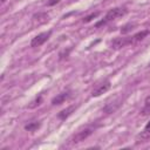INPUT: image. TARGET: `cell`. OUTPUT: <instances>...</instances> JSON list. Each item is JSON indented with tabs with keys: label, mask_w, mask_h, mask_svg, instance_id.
<instances>
[{
	"label": "cell",
	"mask_w": 150,
	"mask_h": 150,
	"mask_svg": "<svg viewBox=\"0 0 150 150\" xmlns=\"http://www.w3.org/2000/svg\"><path fill=\"white\" fill-rule=\"evenodd\" d=\"M125 13H127V11H125L124 8H121V7H116V8L109 9L108 13L105 14L104 19H102L101 21L96 22V23H95V27L98 28V27H101V26H104V25H107L108 22H110V21H112V20H115V19H117V18H120V16H123Z\"/></svg>",
	"instance_id": "obj_1"
},
{
	"label": "cell",
	"mask_w": 150,
	"mask_h": 150,
	"mask_svg": "<svg viewBox=\"0 0 150 150\" xmlns=\"http://www.w3.org/2000/svg\"><path fill=\"white\" fill-rule=\"evenodd\" d=\"M52 35V30H48V32H43V33H40L38 34L36 36H34L30 41V47H40L41 45H43L48 39L49 36Z\"/></svg>",
	"instance_id": "obj_2"
},
{
	"label": "cell",
	"mask_w": 150,
	"mask_h": 150,
	"mask_svg": "<svg viewBox=\"0 0 150 150\" xmlns=\"http://www.w3.org/2000/svg\"><path fill=\"white\" fill-rule=\"evenodd\" d=\"M93 132H94V129L90 128V127L84 128V129L77 131V132L74 135V137H73V143H80V142L84 141V139L88 138Z\"/></svg>",
	"instance_id": "obj_3"
},
{
	"label": "cell",
	"mask_w": 150,
	"mask_h": 150,
	"mask_svg": "<svg viewBox=\"0 0 150 150\" xmlns=\"http://www.w3.org/2000/svg\"><path fill=\"white\" fill-rule=\"evenodd\" d=\"M110 45H111V48L114 49H121L128 45H131V36L130 38H115Z\"/></svg>",
	"instance_id": "obj_4"
},
{
	"label": "cell",
	"mask_w": 150,
	"mask_h": 150,
	"mask_svg": "<svg viewBox=\"0 0 150 150\" xmlns=\"http://www.w3.org/2000/svg\"><path fill=\"white\" fill-rule=\"evenodd\" d=\"M109 89H110V81H109V80H105L104 82H102L101 84H98V86L93 90L91 96H93V97H98V96H101L102 94L107 93Z\"/></svg>",
	"instance_id": "obj_5"
},
{
	"label": "cell",
	"mask_w": 150,
	"mask_h": 150,
	"mask_svg": "<svg viewBox=\"0 0 150 150\" xmlns=\"http://www.w3.org/2000/svg\"><path fill=\"white\" fill-rule=\"evenodd\" d=\"M75 109H76V105H70V107H68V108L61 110V111L57 114V117H59L60 120H66V118H68V117L73 114V111H74Z\"/></svg>",
	"instance_id": "obj_6"
},
{
	"label": "cell",
	"mask_w": 150,
	"mask_h": 150,
	"mask_svg": "<svg viewBox=\"0 0 150 150\" xmlns=\"http://www.w3.org/2000/svg\"><path fill=\"white\" fill-rule=\"evenodd\" d=\"M69 97V93L68 91H64V93H61V94H59V95H56L53 100H52V104L53 105H56V104H61V103H63L67 98Z\"/></svg>",
	"instance_id": "obj_7"
},
{
	"label": "cell",
	"mask_w": 150,
	"mask_h": 150,
	"mask_svg": "<svg viewBox=\"0 0 150 150\" xmlns=\"http://www.w3.org/2000/svg\"><path fill=\"white\" fill-rule=\"evenodd\" d=\"M150 141V129H145L144 131L139 132L136 136V143H142V142H148Z\"/></svg>",
	"instance_id": "obj_8"
},
{
	"label": "cell",
	"mask_w": 150,
	"mask_h": 150,
	"mask_svg": "<svg viewBox=\"0 0 150 150\" xmlns=\"http://www.w3.org/2000/svg\"><path fill=\"white\" fill-rule=\"evenodd\" d=\"M148 34H149V30H142V32L136 33L135 35H132V36H131V45H135V43H137V42L142 41V40H143Z\"/></svg>",
	"instance_id": "obj_9"
},
{
	"label": "cell",
	"mask_w": 150,
	"mask_h": 150,
	"mask_svg": "<svg viewBox=\"0 0 150 150\" xmlns=\"http://www.w3.org/2000/svg\"><path fill=\"white\" fill-rule=\"evenodd\" d=\"M38 20V23H43L48 20V15L46 13H38V14H34L33 15V21H36Z\"/></svg>",
	"instance_id": "obj_10"
},
{
	"label": "cell",
	"mask_w": 150,
	"mask_h": 150,
	"mask_svg": "<svg viewBox=\"0 0 150 150\" xmlns=\"http://www.w3.org/2000/svg\"><path fill=\"white\" fill-rule=\"evenodd\" d=\"M39 128H40V123L39 122H30V123L25 125V130H27V131H35Z\"/></svg>",
	"instance_id": "obj_11"
},
{
	"label": "cell",
	"mask_w": 150,
	"mask_h": 150,
	"mask_svg": "<svg viewBox=\"0 0 150 150\" xmlns=\"http://www.w3.org/2000/svg\"><path fill=\"white\" fill-rule=\"evenodd\" d=\"M135 26H136L135 23H127V25H124V26L121 28V34H128L129 32H131V30L134 29Z\"/></svg>",
	"instance_id": "obj_12"
},
{
	"label": "cell",
	"mask_w": 150,
	"mask_h": 150,
	"mask_svg": "<svg viewBox=\"0 0 150 150\" xmlns=\"http://www.w3.org/2000/svg\"><path fill=\"white\" fill-rule=\"evenodd\" d=\"M118 107H120V103H116L115 105H114V104H108V105L103 109V111H104L105 114H110V112H114Z\"/></svg>",
	"instance_id": "obj_13"
},
{
	"label": "cell",
	"mask_w": 150,
	"mask_h": 150,
	"mask_svg": "<svg viewBox=\"0 0 150 150\" xmlns=\"http://www.w3.org/2000/svg\"><path fill=\"white\" fill-rule=\"evenodd\" d=\"M98 14H100V12H95V13H91V14H89V15H87L86 18H83V22H90L93 19H95V18H97L98 16Z\"/></svg>",
	"instance_id": "obj_14"
},
{
	"label": "cell",
	"mask_w": 150,
	"mask_h": 150,
	"mask_svg": "<svg viewBox=\"0 0 150 150\" xmlns=\"http://www.w3.org/2000/svg\"><path fill=\"white\" fill-rule=\"evenodd\" d=\"M41 102H42V97H41V96H39V97H36V98L32 102V104H29L28 107H29V108H35L36 105H40V104H41Z\"/></svg>",
	"instance_id": "obj_15"
},
{
	"label": "cell",
	"mask_w": 150,
	"mask_h": 150,
	"mask_svg": "<svg viewBox=\"0 0 150 150\" xmlns=\"http://www.w3.org/2000/svg\"><path fill=\"white\" fill-rule=\"evenodd\" d=\"M144 103H145V107H150V95L145 97V101H144Z\"/></svg>",
	"instance_id": "obj_16"
},
{
	"label": "cell",
	"mask_w": 150,
	"mask_h": 150,
	"mask_svg": "<svg viewBox=\"0 0 150 150\" xmlns=\"http://www.w3.org/2000/svg\"><path fill=\"white\" fill-rule=\"evenodd\" d=\"M59 1H60V0H50V1H48V2H47V5H48V6H53V5L57 4Z\"/></svg>",
	"instance_id": "obj_17"
},
{
	"label": "cell",
	"mask_w": 150,
	"mask_h": 150,
	"mask_svg": "<svg viewBox=\"0 0 150 150\" xmlns=\"http://www.w3.org/2000/svg\"><path fill=\"white\" fill-rule=\"evenodd\" d=\"M145 129H150V122H149V123L145 125Z\"/></svg>",
	"instance_id": "obj_18"
},
{
	"label": "cell",
	"mask_w": 150,
	"mask_h": 150,
	"mask_svg": "<svg viewBox=\"0 0 150 150\" xmlns=\"http://www.w3.org/2000/svg\"><path fill=\"white\" fill-rule=\"evenodd\" d=\"M6 1H7V0H1V5H4V4L6 2Z\"/></svg>",
	"instance_id": "obj_19"
}]
</instances>
